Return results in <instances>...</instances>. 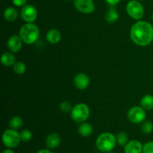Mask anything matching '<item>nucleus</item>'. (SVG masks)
I'll return each instance as SVG.
<instances>
[{"instance_id":"f257e3e1","label":"nucleus","mask_w":153,"mask_h":153,"mask_svg":"<svg viewBox=\"0 0 153 153\" xmlns=\"http://www.w3.org/2000/svg\"><path fill=\"white\" fill-rule=\"evenodd\" d=\"M130 38L140 46H146L153 42V26L147 21L137 20L130 29Z\"/></svg>"},{"instance_id":"f03ea898","label":"nucleus","mask_w":153,"mask_h":153,"mask_svg":"<svg viewBox=\"0 0 153 153\" xmlns=\"http://www.w3.org/2000/svg\"><path fill=\"white\" fill-rule=\"evenodd\" d=\"M19 35L25 43L33 44L38 40L40 37V29L34 22L32 23L26 22L22 25L19 29Z\"/></svg>"},{"instance_id":"7ed1b4c3","label":"nucleus","mask_w":153,"mask_h":153,"mask_svg":"<svg viewBox=\"0 0 153 153\" xmlns=\"http://www.w3.org/2000/svg\"><path fill=\"white\" fill-rule=\"evenodd\" d=\"M117 143L116 135L111 132H103L97 137L96 146L102 152H112Z\"/></svg>"},{"instance_id":"20e7f679","label":"nucleus","mask_w":153,"mask_h":153,"mask_svg":"<svg viewBox=\"0 0 153 153\" xmlns=\"http://www.w3.org/2000/svg\"><path fill=\"white\" fill-rule=\"evenodd\" d=\"M90 108L88 105L85 103H79L73 107L70 116L71 118L77 123H82L86 122L87 120L89 118Z\"/></svg>"},{"instance_id":"39448f33","label":"nucleus","mask_w":153,"mask_h":153,"mask_svg":"<svg viewBox=\"0 0 153 153\" xmlns=\"http://www.w3.org/2000/svg\"><path fill=\"white\" fill-rule=\"evenodd\" d=\"M1 140H2L3 145L8 149H13V148L17 147L20 142H22L20 134L18 132L17 130L10 128L3 132Z\"/></svg>"},{"instance_id":"423d86ee","label":"nucleus","mask_w":153,"mask_h":153,"mask_svg":"<svg viewBox=\"0 0 153 153\" xmlns=\"http://www.w3.org/2000/svg\"><path fill=\"white\" fill-rule=\"evenodd\" d=\"M128 16L135 20H140L144 15V7L138 0H131L126 4Z\"/></svg>"},{"instance_id":"0eeeda50","label":"nucleus","mask_w":153,"mask_h":153,"mask_svg":"<svg viewBox=\"0 0 153 153\" xmlns=\"http://www.w3.org/2000/svg\"><path fill=\"white\" fill-rule=\"evenodd\" d=\"M145 109L141 106H133L127 113V117L128 120L134 124L142 123L146 117Z\"/></svg>"},{"instance_id":"6e6552de","label":"nucleus","mask_w":153,"mask_h":153,"mask_svg":"<svg viewBox=\"0 0 153 153\" xmlns=\"http://www.w3.org/2000/svg\"><path fill=\"white\" fill-rule=\"evenodd\" d=\"M20 16L25 22L32 23L37 19V10L32 4H25L21 9Z\"/></svg>"},{"instance_id":"1a4fd4ad","label":"nucleus","mask_w":153,"mask_h":153,"mask_svg":"<svg viewBox=\"0 0 153 153\" xmlns=\"http://www.w3.org/2000/svg\"><path fill=\"white\" fill-rule=\"evenodd\" d=\"M74 5L76 10L86 14L92 13L96 8L94 0H74Z\"/></svg>"},{"instance_id":"9d476101","label":"nucleus","mask_w":153,"mask_h":153,"mask_svg":"<svg viewBox=\"0 0 153 153\" xmlns=\"http://www.w3.org/2000/svg\"><path fill=\"white\" fill-rule=\"evenodd\" d=\"M22 41L20 36L18 34H13L8 38L7 41V46L10 52L16 53L19 52L22 47Z\"/></svg>"},{"instance_id":"9b49d317","label":"nucleus","mask_w":153,"mask_h":153,"mask_svg":"<svg viewBox=\"0 0 153 153\" xmlns=\"http://www.w3.org/2000/svg\"><path fill=\"white\" fill-rule=\"evenodd\" d=\"M73 83L76 88L79 90H86L90 85V78L88 75L84 73H78L75 76Z\"/></svg>"},{"instance_id":"f8f14e48","label":"nucleus","mask_w":153,"mask_h":153,"mask_svg":"<svg viewBox=\"0 0 153 153\" xmlns=\"http://www.w3.org/2000/svg\"><path fill=\"white\" fill-rule=\"evenodd\" d=\"M143 145L137 140H129L123 146L124 153H142Z\"/></svg>"},{"instance_id":"ddd939ff","label":"nucleus","mask_w":153,"mask_h":153,"mask_svg":"<svg viewBox=\"0 0 153 153\" xmlns=\"http://www.w3.org/2000/svg\"><path fill=\"white\" fill-rule=\"evenodd\" d=\"M61 137L57 133H51L48 134L46 138V146L48 149H55L61 143Z\"/></svg>"},{"instance_id":"4468645a","label":"nucleus","mask_w":153,"mask_h":153,"mask_svg":"<svg viewBox=\"0 0 153 153\" xmlns=\"http://www.w3.org/2000/svg\"><path fill=\"white\" fill-rule=\"evenodd\" d=\"M46 39L51 44H57L61 40V34L56 28H51L46 32Z\"/></svg>"},{"instance_id":"2eb2a0df","label":"nucleus","mask_w":153,"mask_h":153,"mask_svg":"<svg viewBox=\"0 0 153 153\" xmlns=\"http://www.w3.org/2000/svg\"><path fill=\"white\" fill-rule=\"evenodd\" d=\"M78 132L82 137H89L94 132V128L89 123L84 122L79 124L78 127Z\"/></svg>"},{"instance_id":"dca6fc26","label":"nucleus","mask_w":153,"mask_h":153,"mask_svg":"<svg viewBox=\"0 0 153 153\" xmlns=\"http://www.w3.org/2000/svg\"><path fill=\"white\" fill-rule=\"evenodd\" d=\"M1 62L3 65L6 67H12L16 62V57L11 52H4L1 57Z\"/></svg>"},{"instance_id":"f3484780","label":"nucleus","mask_w":153,"mask_h":153,"mask_svg":"<svg viewBox=\"0 0 153 153\" xmlns=\"http://www.w3.org/2000/svg\"><path fill=\"white\" fill-rule=\"evenodd\" d=\"M3 16H4V19L8 22H13L17 19L18 11L15 7H8L4 10Z\"/></svg>"},{"instance_id":"a211bd4d","label":"nucleus","mask_w":153,"mask_h":153,"mask_svg":"<svg viewBox=\"0 0 153 153\" xmlns=\"http://www.w3.org/2000/svg\"><path fill=\"white\" fill-rule=\"evenodd\" d=\"M105 18L108 23H114L119 19V13L117 9L114 6H112L106 11Z\"/></svg>"},{"instance_id":"6ab92c4d","label":"nucleus","mask_w":153,"mask_h":153,"mask_svg":"<svg viewBox=\"0 0 153 153\" xmlns=\"http://www.w3.org/2000/svg\"><path fill=\"white\" fill-rule=\"evenodd\" d=\"M140 106L147 111L153 109V96L150 94L143 96L140 100Z\"/></svg>"},{"instance_id":"aec40b11","label":"nucleus","mask_w":153,"mask_h":153,"mask_svg":"<svg viewBox=\"0 0 153 153\" xmlns=\"http://www.w3.org/2000/svg\"><path fill=\"white\" fill-rule=\"evenodd\" d=\"M22 125H23V120L19 116L13 117L10 118V121H9V126H10V128H13V129H20L22 128Z\"/></svg>"},{"instance_id":"412c9836","label":"nucleus","mask_w":153,"mask_h":153,"mask_svg":"<svg viewBox=\"0 0 153 153\" xmlns=\"http://www.w3.org/2000/svg\"><path fill=\"white\" fill-rule=\"evenodd\" d=\"M13 70L16 74L22 75L26 71V66L22 61H16L13 66Z\"/></svg>"},{"instance_id":"4be33fe9","label":"nucleus","mask_w":153,"mask_h":153,"mask_svg":"<svg viewBox=\"0 0 153 153\" xmlns=\"http://www.w3.org/2000/svg\"><path fill=\"white\" fill-rule=\"evenodd\" d=\"M117 143L121 146H124L128 142V135L124 131H120L116 135Z\"/></svg>"},{"instance_id":"5701e85b","label":"nucleus","mask_w":153,"mask_h":153,"mask_svg":"<svg viewBox=\"0 0 153 153\" xmlns=\"http://www.w3.org/2000/svg\"><path fill=\"white\" fill-rule=\"evenodd\" d=\"M153 131V124L150 121H146L142 123L141 125V131L143 134H149Z\"/></svg>"},{"instance_id":"b1692460","label":"nucleus","mask_w":153,"mask_h":153,"mask_svg":"<svg viewBox=\"0 0 153 153\" xmlns=\"http://www.w3.org/2000/svg\"><path fill=\"white\" fill-rule=\"evenodd\" d=\"M19 134H20V138L22 142H28L32 139V133L28 129L22 130Z\"/></svg>"},{"instance_id":"393cba45","label":"nucleus","mask_w":153,"mask_h":153,"mask_svg":"<svg viewBox=\"0 0 153 153\" xmlns=\"http://www.w3.org/2000/svg\"><path fill=\"white\" fill-rule=\"evenodd\" d=\"M59 108H60V110H61L62 112H64V113H70L72 109H73L72 105L67 101L62 102L60 104Z\"/></svg>"},{"instance_id":"a878e982","label":"nucleus","mask_w":153,"mask_h":153,"mask_svg":"<svg viewBox=\"0 0 153 153\" xmlns=\"http://www.w3.org/2000/svg\"><path fill=\"white\" fill-rule=\"evenodd\" d=\"M142 153H153V141H149L143 145Z\"/></svg>"},{"instance_id":"bb28decb","label":"nucleus","mask_w":153,"mask_h":153,"mask_svg":"<svg viewBox=\"0 0 153 153\" xmlns=\"http://www.w3.org/2000/svg\"><path fill=\"white\" fill-rule=\"evenodd\" d=\"M12 2L16 7H23L27 3V0H12Z\"/></svg>"},{"instance_id":"cd10ccee","label":"nucleus","mask_w":153,"mask_h":153,"mask_svg":"<svg viewBox=\"0 0 153 153\" xmlns=\"http://www.w3.org/2000/svg\"><path fill=\"white\" fill-rule=\"evenodd\" d=\"M109 5L111 6H114L116 4H117L118 3L120 2L121 0H105Z\"/></svg>"},{"instance_id":"c85d7f7f","label":"nucleus","mask_w":153,"mask_h":153,"mask_svg":"<svg viewBox=\"0 0 153 153\" xmlns=\"http://www.w3.org/2000/svg\"><path fill=\"white\" fill-rule=\"evenodd\" d=\"M37 153H53L49 149H41L38 150Z\"/></svg>"},{"instance_id":"c756f323","label":"nucleus","mask_w":153,"mask_h":153,"mask_svg":"<svg viewBox=\"0 0 153 153\" xmlns=\"http://www.w3.org/2000/svg\"><path fill=\"white\" fill-rule=\"evenodd\" d=\"M2 153H15V152L13 151L12 149H8V148H7V149H4V150L3 151Z\"/></svg>"},{"instance_id":"7c9ffc66","label":"nucleus","mask_w":153,"mask_h":153,"mask_svg":"<svg viewBox=\"0 0 153 153\" xmlns=\"http://www.w3.org/2000/svg\"><path fill=\"white\" fill-rule=\"evenodd\" d=\"M106 153H114V152H106Z\"/></svg>"},{"instance_id":"2f4dec72","label":"nucleus","mask_w":153,"mask_h":153,"mask_svg":"<svg viewBox=\"0 0 153 153\" xmlns=\"http://www.w3.org/2000/svg\"><path fill=\"white\" fill-rule=\"evenodd\" d=\"M152 21H153V13H152Z\"/></svg>"},{"instance_id":"473e14b6","label":"nucleus","mask_w":153,"mask_h":153,"mask_svg":"<svg viewBox=\"0 0 153 153\" xmlns=\"http://www.w3.org/2000/svg\"><path fill=\"white\" fill-rule=\"evenodd\" d=\"M66 1H70V0H66Z\"/></svg>"},{"instance_id":"72a5a7b5","label":"nucleus","mask_w":153,"mask_h":153,"mask_svg":"<svg viewBox=\"0 0 153 153\" xmlns=\"http://www.w3.org/2000/svg\"><path fill=\"white\" fill-rule=\"evenodd\" d=\"M138 1H142V0H138Z\"/></svg>"}]
</instances>
